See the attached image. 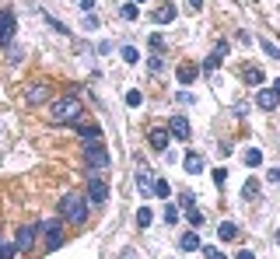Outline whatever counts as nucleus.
Segmentation results:
<instances>
[{"mask_svg": "<svg viewBox=\"0 0 280 259\" xmlns=\"http://www.w3.org/2000/svg\"><path fill=\"white\" fill-rule=\"evenodd\" d=\"M32 242H35V224H21L18 238H14V249H18V252H28Z\"/></svg>", "mask_w": 280, "mask_h": 259, "instance_id": "7", "label": "nucleus"}, {"mask_svg": "<svg viewBox=\"0 0 280 259\" xmlns=\"http://www.w3.org/2000/svg\"><path fill=\"white\" fill-rule=\"evenodd\" d=\"M217 235H221L224 242H235V238H238V228H235V224H221Z\"/></svg>", "mask_w": 280, "mask_h": 259, "instance_id": "19", "label": "nucleus"}, {"mask_svg": "<svg viewBox=\"0 0 280 259\" xmlns=\"http://www.w3.org/2000/svg\"><path fill=\"white\" fill-rule=\"evenodd\" d=\"M245 81H249V84L263 81V70H259V67H249V70H245Z\"/></svg>", "mask_w": 280, "mask_h": 259, "instance_id": "22", "label": "nucleus"}, {"mask_svg": "<svg viewBox=\"0 0 280 259\" xmlns=\"http://www.w3.org/2000/svg\"><path fill=\"white\" fill-rule=\"evenodd\" d=\"M245 165H249V168L263 165V151H259V147H249V151H245Z\"/></svg>", "mask_w": 280, "mask_h": 259, "instance_id": "18", "label": "nucleus"}, {"mask_svg": "<svg viewBox=\"0 0 280 259\" xmlns=\"http://www.w3.org/2000/svg\"><path fill=\"white\" fill-rule=\"evenodd\" d=\"M42 231H46V249L49 252H56L63 245V231H60V221H46V224H39Z\"/></svg>", "mask_w": 280, "mask_h": 259, "instance_id": "4", "label": "nucleus"}, {"mask_svg": "<svg viewBox=\"0 0 280 259\" xmlns=\"http://www.w3.org/2000/svg\"><path fill=\"white\" fill-rule=\"evenodd\" d=\"M137 18V4H126V7H123V21H133Z\"/></svg>", "mask_w": 280, "mask_h": 259, "instance_id": "26", "label": "nucleus"}, {"mask_svg": "<svg viewBox=\"0 0 280 259\" xmlns=\"http://www.w3.org/2000/svg\"><path fill=\"white\" fill-rule=\"evenodd\" d=\"M81 4V11H91V7H95V0H77Z\"/></svg>", "mask_w": 280, "mask_h": 259, "instance_id": "34", "label": "nucleus"}, {"mask_svg": "<svg viewBox=\"0 0 280 259\" xmlns=\"http://www.w3.org/2000/svg\"><path fill=\"white\" fill-rule=\"evenodd\" d=\"M168 130H172L175 140H189V119H186V116H172V119H168Z\"/></svg>", "mask_w": 280, "mask_h": 259, "instance_id": "9", "label": "nucleus"}, {"mask_svg": "<svg viewBox=\"0 0 280 259\" xmlns=\"http://www.w3.org/2000/svg\"><path fill=\"white\" fill-rule=\"evenodd\" d=\"M182 165H186V172H189V175H200V172H203V158L196 154V151H189V154L182 158Z\"/></svg>", "mask_w": 280, "mask_h": 259, "instance_id": "11", "label": "nucleus"}, {"mask_svg": "<svg viewBox=\"0 0 280 259\" xmlns=\"http://www.w3.org/2000/svg\"><path fill=\"white\" fill-rule=\"evenodd\" d=\"M196 81V67L193 63H182L179 67V84H193Z\"/></svg>", "mask_w": 280, "mask_h": 259, "instance_id": "17", "label": "nucleus"}, {"mask_svg": "<svg viewBox=\"0 0 280 259\" xmlns=\"http://www.w3.org/2000/svg\"><path fill=\"white\" fill-rule=\"evenodd\" d=\"M263 49H266V53H270L273 60H280V49H277V46H273V42H270V39H263Z\"/></svg>", "mask_w": 280, "mask_h": 259, "instance_id": "28", "label": "nucleus"}, {"mask_svg": "<svg viewBox=\"0 0 280 259\" xmlns=\"http://www.w3.org/2000/svg\"><path fill=\"white\" fill-rule=\"evenodd\" d=\"M214 182H217V186H224V182H228V172H224V168H217V172H214Z\"/></svg>", "mask_w": 280, "mask_h": 259, "instance_id": "32", "label": "nucleus"}, {"mask_svg": "<svg viewBox=\"0 0 280 259\" xmlns=\"http://www.w3.org/2000/svg\"><path fill=\"white\" fill-rule=\"evenodd\" d=\"M154 21H158V25H172V21H175V7H172V4H161L158 11H154Z\"/></svg>", "mask_w": 280, "mask_h": 259, "instance_id": "16", "label": "nucleus"}, {"mask_svg": "<svg viewBox=\"0 0 280 259\" xmlns=\"http://www.w3.org/2000/svg\"><path fill=\"white\" fill-rule=\"evenodd\" d=\"M11 39H14V11L4 7L0 11V46H7Z\"/></svg>", "mask_w": 280, "mask_h": 259, "instance_id": "5", "label": "nucleus"}, {"mask_svg": "<svg viewBox=\"0 0 280 259\" xmlns=\"http://www.w3.org/2000/svg\"><path fill=\"white\" fill-rule=\"evenodd\" d=\"M277 102H280L277 91H259V95H256V105L266 109V112H270V109H277Z\"/></svg>", "mask_w": 280, "mask_h": 259, "instance_id": "13", "label": "nucleus"}, {"mask_svg": "<svg viewBox=\"0 0 280 259\" xmlns=\"http://www.w3.org/2000/svg\"><path fill=\"white\" fill-rule=\"evenodd\" d=\"M147 140H151L154 151H168V140H172V137H168V130H151V137H147Z\"/></svg>", "mask_w": 280, "mask_h": 259, "instance_id": "12", "label": "nucleus"}, {"mask_svg": "<svg viewBox=\"0 0 280 259\" xmlns=\"http://www.w3.org/2000/svg\"><path fill=\"white\" fill-rule=\"evenodd\" d=\"M151 49H154V53L165 49V35H151Z\"/></svg>", "mask_w": 280, "mask_h": 259, "instance_id": "30", "label": "nucleus"}, {"mask_svg": "<svg viewBox=\"0 0 280 259\" xmlns=\"http://www.w3.org/2000/svg\"><path fill=\"white\" fill-rule=\"evenodd\" d=\"M46 98H49V84L46 81H35L32 88H25V102L28 105H42Z\"/></svg>", "mask_w": 280, "mask_h": 259, "instance_id": "6", "label": "nucleus"}, {"mask_svg": "<svg viewBox=\"0 0 280 259\" xmlns=\"http://www.w3.org/2000/svg\"><path fill=\"white\" fill-rule=\"evenodd\" d=\"M179 249L182 252H196V249H200V235H196V231H186L179 238Z\"/></svg>", "mask_w": 280, "mask_h": 259, "instance_id": "15", "label": "nucleus"}, {"mask_svg": "<svg viewBox=\"0 0 280 259\" xmlns=\"http://www.w3.org/2000/svg\"><path fill=\"white\" fill-rule=\"evenodd\" d=\"M14 252H18L14 245H0V259H14Z\"/></svg>", "mask_w": 280, "mask_h": 259, "instance_id": "29", "label": "nucleus"}, {"mask_svg": "<svg viewBox=\"0 0 280 259\" xmlns=\"http://www.w3.org/2000/svg\"><path fill=\"white\" fill-rule=\"evenodd\" d=\"M88 193H91V200H95V203H102V200L109 196V186H105L102 179H91V182H88Z\"/></svg>", "mask_w": 280, "mask_h": 259, "instance_id": "14", "label": "nucleus"}, {"mask_svg": "<svg viewBox=\"0 0 280 259\" xmlns=\"http://www.w3.org/2000/svg\"><path fill=\"white\" fill-rule=\"evenodd\" d=\"M238 259H256V256H252V252H238Z\"/></svg>", "mask_w": 280, "mask_h": 259, "instance_id": "37", "label": "nucleus"}, {"mask_svg": "<svg viewBox=\"0 0 280 259\" xmlns=\"http://www.w3.org/2000/svg\"><path fill=\"white\" fill-rule=\"evenodd\" d=\"M277 242H280V231H277Z\"/></svg>", "mask_w": 280, "mask_h": 259, "instance_id": "40", "label": "nucleus"}, {"mask_svg": "<svg viewBox=\"0 0 280 259\" xmlns=\"http://www.w3.org/2000/svg\"><path fill=\"white\" fill-rule=\"evenodd\" d=\"M133 4H144V0H133Z\"/></svg>", "mask_w": 280, "mask_h": 259, "instance_id": "39", "label": "nucleus"}, {"mask_svg": "<svg viewBox=\"0 0 280 259\" xmlns=\"http://www.w3.org/2000/svg\"><path fill=\"white\" fill-rule=\"evenodd\" d=\"M242 196H245V200H256V196H259V182L249 179V182H245V189H242Z\"/></svg>", "mask_w": 280, "mask_h": 259, "instance_id": "20", "label": "nucleus"}, {"mask_svg": "<svg viewBox=\"0 0 280 259\" xmlns=\"http://www.w3.org/2000/svg\"><path fill=\"white\" fill-rule=\"evenodd\" d=\"M74 126H77V133L88 140V144H102V126H95V123H84V119H77Z\"/></svg>", "mask_w": 280, "mask_h": 259, "instance_id": "8", "label": "nucleus"}, {"mask_svg": "<svg viewBox=\"0 0 280 259\" xmlns=\"http://www.w3.org/2000/svg\"><path fill=\"white\" fill-rule=\"evenodd\" d=\"M137 186H140V196H151L154 193V179H151V168L147 165L137 168Z\"/></svg>", "mask_w": 280, "mask_h": 259, "instance_id": "10", "label": "nucleus"}, {"mask_svg": "<svg viewBox=\"0 0 280 259\" xmlns=\"http://www.w3.org/2000/svg\"><path fill=\"white\" fill-rule=\"evenodd\" d=\"M273 91H277V95H280V77H277V81H273Z\"/></svg>", "mask_w": 280, "mask_h": 259, "instance_id": "38", "label": "nucleus"}, {"mask_svg": "<svg viewBox=\"0 0 280 259\" xmlns=\"http://www.w3.org/2000/svg\"><path fill=\"white\" fill-rule=\"evenodd\" d=\"M189 224H193L196 231H200V224H203V214H200V210H193V207H189Z\"/></svg>", "mask_w": 280, "mask_h": 259, "instance_id": "25", "label": "nucleus"}, {"mask_svg": "<svg viewBox=\"0 0 280 259\" xmlns=\"http://www.w3.org/2000/svg\"><path fill=\"white\" fill-rule=\"evenodd\" d=\"M140 102H144V98H140V91H126V105H140Z\"/></svg>", "mask_w": 280, "mask_h": 259, "instance_id": "31", "label": "nucleus"}, {"mask_svg": "<svg viewBox=\"0 0 280 259\" xmlns=\"http://www.w3.org/2000/svg\"><path fill=\"white\" fill-rule=\"evenodd\" d=\"M186 4H189V11H200L203 7V0H186Z\"/></svg>", "mask_w": 280, "mask_h": 259, "instance_id": "35", "label": "nucleus"}, {"mask_svg": "<svg viewBox=\"0 0 280 259\" xmlns=\"http://www.w3.org/2000/svg\"><path fill=\"white\" fill-rule=\"evenodd\" d=\"M203 252H207V259H228L224 252H217V249H203Z\"/></svg>", "mask_w": 280, "mask_h": 259, "instance_id": "33", "label": "nucleus"}, {"mask_svg": "<svg viewBox=\"0 0 280 259\" xmlns=\"http://www.w3.org/2000/svg\"><path fill=\"white\" fill-rule=\"evenodd\" d=\"M60 214L70 224H84L88 221V203H84V196L81 193H67V196L60 200Z\"/></svg>", "mask_w": 280, "mask_h": 259, "instance_id": "2", "label": "nucleus"}, {"mask_svg": "<svg viewBox=\"0 0 280 259\" xmlns=\"http://www.w3.org/2000/svg\"><path fill=\"white\" fill-rule=\"evenodd\" d=\"M84 116V105H81L77 95H63L49 105V119L53 123H77Z\"/></svg>", "mask_w": 280, "mask_h": 259, "instance_id": "1", "label": "nucleus"}, {"mask_svg": "<svg viewBox=\"0 0 280 259\" xmlns=\"http://www.w3.org/2000/svg\"><path fill=\"white\" fill-rule=\"evenodd\" d=\"M84 165H91L95 172H105V168L112 165V158H109V151H105L102 144H88V147H84Z\"/></svg>", "mask_w": 280, "mask_h": 259, "instance_id": "3", "label": "nucleus"}, {"mask_svg": "<svg viewBox=\"0 0 280 259\" xmlns=\"http://www.w3.org/2000/svg\"><path fill=\"white\" fill-rule=\"evenodd\" d=\"M137 224H140V228L151 224V210H147V207H140V210H137Z\"/></svg>", "mask_w": 280, "mask_h": 259, "instance_id": "23", "label": "nucleus"}, {"mask_svg": "<svg viewBox=\"0 0 280 259\" xmlns=\"http://www.w3.org/2000/svg\"><path fill=\"white\" fill-rule=\"evenodd\" d=\"M168 193H172V189H168V182H165V179H154V196H165V200H168Z\"/></svg>", "mask_w": 280, "mask_h": 259, "instance_id": "21", "label": "nucleus"}, {"mask_svg": "<svg viewBox=\"0 0 280 259\" xmlns=\"http://www.w3.org/2000/svg\"><path fill=\"white\" fill-rule=\"evenodd\" d=\"M179 221V210L175 207H165V224H175Z\"/></svg>", "mask_w": 280, "mask_h": 259, "instance_id": "27", "label": "nucleus"}, {"mask_svg": "<svg viewBox=\"0 0 280 259\" xmlns=\"http://www.w3.org/2000/svg\"><path fill=\"white\" fill-rule=\"evenodd\" d=\"M123 60H126V63H137V60H140V53L133 49V46H126V49H123Z\"/></svg>", "mask_w": 280, "mask_h": 259, "instance_id": "24", "label": "nucleus"}, {"mask_svg": "<svg viewBox=\"0 0 280 259\" xmlns=\"http://www.w3.org/2000/svg\"><path fill=\"white\" fill-rule=\"evenodd\" d=\"M270 182H280V168H273V172H270Z\"/></svg>", "mask_w": 280, "mask_h": 259, "instance_id": "36", "label": "nucleus"}]
</instances>
